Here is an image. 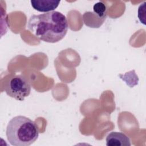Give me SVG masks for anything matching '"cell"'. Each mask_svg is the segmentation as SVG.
<instances>
[{"label": "cell", "mask_w": 146, "mask_h": 146, "mask_svg": "<svg viewBox=\"0 0 146 146\" xmlns=\"http://www.w3.org/2000/svg\"><path fill=\"white\" fill-rule=\"evenodd\" d=\"M27 27L35 36L48 43H56L66 35L68 24L66 16L58 11L39 15L29 18Z\"/></svg>", "instance_id": "cell-1"}, {"label": "cell", "mask_w": 146, "mask_h": 146, "mask_svg": "<svg viewBox=\"0 0 146 146\" xmlns=\"http://www.w3.org/2000/svg\"><path fill=\"white\" fill-rule=\"evenodd\" d=\"M6 137L11 145L29 146L38 138L39 131L30 119L22 115L12 118L7 125Z\"/></svg>", "instance_id": "cell-2"}, {"label": "cell", "mask_w": 146, "mask_h": 146, "mask_svg": "<svg viewBox=\"0 0 146 146\" xmlns=\"http://www.w3.org/2000/svg\"><path fill=\"white\" fill-rule=\"evenodd\" d=\"M31 90L30 82L23 75H15L6 83L5 91L7 95L19 101L24 100Z\"/></svg>", "instance_id": "cell-3"}, {"label": "cell", "mask_w": 146, "mask_h": 146, "mask_svg": "<svg viewBox=\"0 0 146 146\" xmlns=\"http://www.w3.org/2000/svg\"><path fill=\"white\" fill-rule=\"evenodd\" d=\"M107 146H130L129 138L124 133L120 132H111L106 137Z\"/></svg>", "instance_id": "cell-4"}, {"label": "cell", "mask_w": 146, "mask_h": 146, "mask_svg": "<svg viewBox=\"0 0 146 146\" xmlns=\"http://www.w3.org/2000/svg\"><path fill=\"white\" fill-rule=\"evenodd\" d=\"M60 1L56 0H31L32 7L39 12H50L54 11L59 5Z\"/></svg>", "instance_id": "cell-5"}, {"label": "cell", "mask_w": 146, "mask_h": 146, "mask_svg": "<svg viewBox=\"0 0 146 146\" xmlns=\"http://www.w3.org/2000/svg\"><path fill=\"white\" fill-rule=\"evenodd\" d=\"M106 18H103L98 16L94 12L87 11L83 15V21L84 23L92 28H99L104 23Z\"/></svg>", "instance_id": "cell-6"}, {"label": "cell", "mask_w": 146, "mask_h": 146, "mask_svg": "<svg viewBox=\"0 0 146 146\" xmlns=\"http://www.w3.org/2000/svg\"><path fill=\"white\" fill-rule=\"evenodd\" d=\"M93 12L96 13L101 18H106L107 16V6L102 1H99L94 4L93 6Z\"/></svg>", "instance_id": "cell-7"}]
</instances>
